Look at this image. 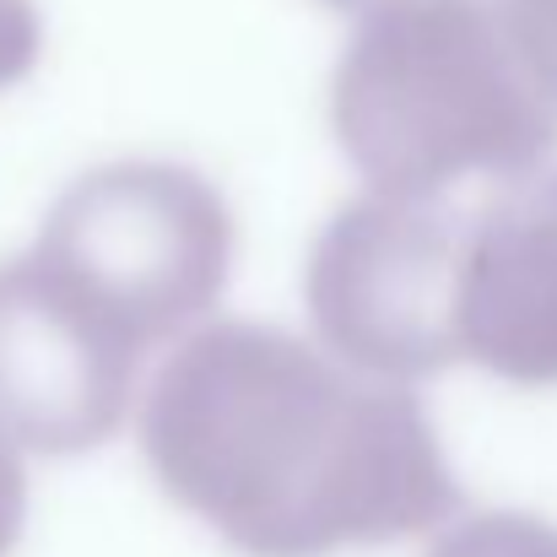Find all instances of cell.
Listing matches in <instances>:
<instances>
[{"mask_svg":"<svg viewBox=\"0 0 557 557\" xmlns=\"http://www.w3.org/2000/svg\"><path fill=\"white\" fill-rule=\"evenodd\" d=\"M152 482L244 557H331L438 531L460 493L422 400L314 342L211 320L141 395Z\"/></svg>","mask_w":557,"mask_h":557,"instance_id":"cell-1","label":"cell"},{"mask_svg":"<svg viewBox=\"0 0 557 557\" xmlns=\"http://www.w3.org/2000/svg\"><path fill=\"white\" fill-rule=\"evenodd\" d=\"M331 136L369 195L444 200L547 169L557 109L498 0H389L358 16L331 76Z\"/></svg>","mask_w":557,"mask_h":557,"instance_id":"cell-2","label":"cell"},{"mask_svg":"<svg viewBox=\"0 0 557 557\" xmlns=\"http://www.w3.org/2000/svg\"><path fill=\"white\" fill-rule=\"evenodd\" d=\"M33 249L152 352L206 325L227 293L238 222L206 174L120 158L60 189Z\"/></svg>","mask_w":557,"mask_h":557,"instance_id":"cell-3","label":"cell"},{"mask_svg":"<svg viewBox=\"0 0 557 557\" xmlns=\"http://www.w3.org/2000/svg\"><path fill=\"white\" fill-rule=\"evenodd\" d=\"M304 304L314 347L363 379L411 389L455 369L460 216L444 200H347L309 249Z\"/></svg>","mask_w":557,"mask_h":557,"instance_id":"cell-4","label":"cell"},{"mask_svg":"<svg viewBox=\"0 0 557 557\" xmlns=\"http://www.w3.org/2000/svg\"><path fill=\"white\" fill-rule=\"evenodd\" d=\"M141 347L38 249L0 260V438L22 455H87L136 406Z\"/></svg>","mask_w":557,"mask_h":557,"instance_id":"cell-5","label":"cell"},{"mask_svg":"<svg viewBox=\"0 0 557 557\" xmlns=\"http://www.w3.org/2000/svg\"><path fill=\"white\" fill-rule=\"evenodd\" d=\"M460 363L557 389V169L509 180L460 222Z\"/></svg>","mask_w":557,"mask_h":557,"instance_id":"cell-6","label":"cell"},{"mask_svg":"<svg viewBox=\"0 0 557 557\" xmlns=\"http://www.w3.org/2000/svg\"><path fill=\"white\" fill-rule=\"evenodd\" d=\"M428 557H557V525L520 509H493L449 525Z\"/></svg>","mask_w":557,"mask_h":557,"instance_id":"cell-7","label":"cell"},{"mask_svg":"<svg viewBox=\"0 0 557 557\" xmlns=\"http://www.w3.org/2000/svg\"><path fill=\"white\" fill-rule=\"evenodd\" d=\"M498 11H504L536 87L557 109V0H498Z\"/></svg>","mask_w":557,"mask_h":557,"instance_id":"cell-8","label":"cell"},{"mask_svg":"<svg viewBox=\"0 0 557 557\" xmlns=\"http://www.w3.org/2000/svg\"><path fill=\"white\" fill-rule=\"evenodd\" d=\"M44 54V16L33 0H0V92L27 82Z\"/></svg>","mask_w":557,"mask_h":557,"instance_id":"cell-9","label":"cell"},{"mask_svg":"<svg viewBox=\"0 0 557 557\" xmlns=\"http://www.w3.org/2000/svg\"><path fill=\"white\" fill-rule=\"evenodd\" d=\"M27 525V471H22V449L0 438V557L16 553Z\"/></svg>","mask_w":557,"mask_h":557,"instance_id":"cell-10","label":"cell"},{"mask_svg":"<svg viewBox=\"0 0 557 557\" xmlns=\"http://www.w3.org/2000/svg\"><path fill=\"white\" fill-rule=\"evenodd\" d=\"M320 5H331V11H352V16H363L373 5H389V0H320Z\"/></svg>","mask_w":557,"mask_h":557,"instance_id":"cell-11","label":"cell"}]
</instances>
